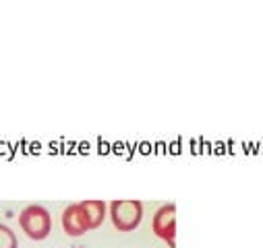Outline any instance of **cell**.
<instances>
[{"instance_id": "5", "label": "cell", "mask_w": 263, "mask_h": 248, "mask_svg": "<svg viewBox=\"0 0 263 248\" xmlns=\"http://www.w3.org/2000/svg\"><path fill=\"white\" fill-rule=\"evenodd\" d=\"M81 209H83V215H85L89 232H91L104 223L106 213H108V203L98 201V199H89V201H81Z\"/></svg>"}, {"instance_id": "1", "label": "cell", "mask_w": 263, "mask_h": 248, "mask_svg": "<svg viewBox=\"0 0 263 248\" xmlns=\"http://www.w3.org/2000/svg\"><path fill=\"white\" fill-rule=\"evenodd\" d=\"M112 225L118 232H133L141 225L143 219V203L133 199H116L108 203Z\"/></svg>"}, {"instance_id": "4", "label": "cell", "mask_w": 263, "mask_h": 248, "mask_svg": "<svg viewBox=\"0 0 263 248\" xmlns=\"http://www.w3.org/2000/svg\"><path fill=\"white\" fill-rule=\"evenodd\" d=\"M60 223H62L64 234L71 236V238H79V236L89 232V225H87V219L83 215L81 203H73V205H69L67 209H64L62 217H60Z\"/></svg>"}, {"instance_id": "3", "label": "cell", "mask_w": 263, "mask_h": 248, "mask_svg": "<svg viewBox=\"0 0 263 248\" xmlns=\"http://www.w3.org/2000/svg\"><path fill=\"white\" fill-rule=\"evenodd\" d=\"M152 230L170 248H176V242H174L176 240V205L174 203H166L154 213Z\"/></svg>"}, {"instance_id": "6", "label": "cell", "mask_w": 263, "mask_h": 248, "mask_svg": "<svg viewBox=\"0 0 263 248\" xmlns=\"http://www.w3.org/2000/svg\"><path fill=\"white\" fill-rule=\"evenodd\" d=\"M0 248H19L17 234L5 223H0Z\"/></svg>"}, {"instance_id": "2", "label": "cell", "mask_w": 263, "mask_h": 248, "mask_svg": "<svg viewBox=\"0 0 263 248\" xmlns=\"http://www.w3.org/2000/svg\"><path fill=\"white\" fill-rule=\"evenodd\" d=\"M19 225L29 240L42 242L52 232V215L42 205H27L19 213Z\"/></svg>"}]
</instances>
